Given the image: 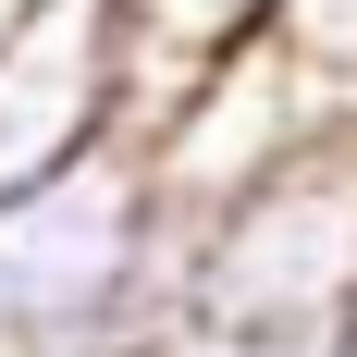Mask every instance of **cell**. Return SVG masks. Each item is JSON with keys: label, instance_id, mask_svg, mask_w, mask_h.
<instances>
[{"label": "cell", "instance_id": "cell-1", "mask_svg": "<svg viewBox=\"0 0 357 357\" xmlns=\"http://www.w3.org/2000/svg\"><path fill=\"white\" fill-rule=\"evenodd\" d=\"M173 247L185 222L148 197L136 136L0 197V357H148L173 321Z\"/></svg>", "mask_w": 357, "mask_h": 357}, {"label": "cell", "instance_id": "cell-2", "mask_svg": "<svg viewBox=\"0 0 357 357\" xmlns=\"http://www.w3.org/2000/svg\"><path fill=\"white\" fill-rule=\"evenodd\" d=\"M173 321H271V333L357 321V123L308 136L296 160H271L259 185L185 222Z\"/></svg>", "mask_w": 357, "mask_h": 357}, {"label": "cell", "instance_id": "cell-3", "mask_svg": "<svg viewBox=\"0 0 357 357\" xmlns=\"http://www.w3.org/2000/svg\"><path fill=\"white\" fill-rule=\"evenodd\" d=\"M123 86H136L123 0H37L0 37V197H25L99 136H123Z\"/></svg>", "mask_w": 357, "mask_h": 357}, {"label": "cell", "instance_id": "cell-4", "mask_svg": "<svg viewBox=\"0 0 357 357\" xmlns=\"http://www.w3.org/2000/svg\"><path fill=\"white\" fill-rule=\"evenodd\" d=\"M148 357H345V333H271V321H160Z\"/></svg>", "mask_w": 357, "mask_h": 357}, {"label": "cell", "instance_id": "cell-5", "mask_svg": "<svg viewBox=\"0 0 357 357\" xmlns=\"http://www.w3.org/2000/svg\"><path fill=\"white\" fill-rule=\"evenodd\" d=\"M345 357H357V321H345Z\"/></svg>", "mask_w": 357, "mask_h": 357}]
</instances>
